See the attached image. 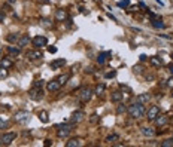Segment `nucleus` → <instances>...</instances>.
<instances>
[{"label":"nucleus","instance_id":"nucleus-43","mask_svg":"<svg viewBox=\"0 0 173 147\" xmlns=\"http://www.w3.org/2000/svg\"><path fill=\"white\" fill-rule=\"evenodd\" d=\"M139 58H140V61L143 63V61H146V58H148V57H146V55H140Z\"/></svg>","mask_w":173,"mask_h":147},{"label":"nucleus","instance_id":"nucleus-41","mask_svg":"<svg viewBox=\"0 0 173 147\" xmlns=\"http://www.w3.org/2000/svg\"><path fill=\"white\" fill-rule=\"evenodd\" d=\"M51 144H52V141H51V140H45V147H48Z\"/></svg>","mask_w":173,"mask_h":147},{"label":"nucleus","instance_id":"nucleus-51","mask_svg":"<svg viewBox=\"0 0 173 147\" xmlns=\"http://www.w3.org/2000/svg\"><path fill=\"white\" fill-rule=\"evenodd\" d=\"M172 58H173V54H172Z\"/></svg>","mask_w":173,"mask_h":147},{"label":"nucleus","instance_id":"nucleus-49","mask_svg":"<svg viewBox=\"0 0 173 147\" xmlns=\"http://www.w3.org/2000/svg\"><path fill=\"white\" fill-rule=\"evenodd\" d=\"M0 146H3V141H2V135H0Z\"/></svg>","mask_w":173,"mask_h":147},{"label":"nucleus","instance_id":"nucleus-35","mask_svg":"<svg viewBox=\"0 0 173 147\" xmlns=\"http://www.w3.org/2000/svg\"><path fill=\"white\" fill-rule=\"evenodd\" d=\"M130 5V0H123V2H118V6L119 7H128Z\"/></svg>","mask_w":173,"mask_h":147},{"label":"nucleus","instance_id":"nucleus-27","mask_svg":"<svg viewBox=\"0 0 173 147\" xmlns=\"http://www.w3.org/2000/svg\"><path fill=\"white\" fill-rule=\"evenodd\" d=\"M6 40L9 43H18L20 40V34H9V36L6 37Z\"/></svg>","mask_w":173,"mask_h":147},{"label":"nucleus","instance_id":"nucleus-25","mask_svg":"<svg viewBox=\"0 0 173 147\" xmlns=\"http://www.w3.org/2000/svg\"><path fill=\"white\" fill-rule=\"evenodd\" d=\"M21 48L20 46H7V52H9L11 55H20V52H21V51H20Z\"/></svg>","mask_w":173,"mask_h":147},{"label":"nucleus","instance_id":"nucleus-2","mask_svg":"<svg viewBox=\"0 0 173 147\" xmlns=\"http://www.w3.org/2000/svg\"><path fill=\"white\" fill-rule=\"evenodd\" d=\"M73 125H75L73 122H70V123H63V125H57V126H55V128H57V135H58L60 138H66L69 134H70Z\"/></svg>","mask_w":173,"mask_h":147},{"label":"nucleus","instance_id":"nucleus-48","mask_svg":"<svg viewBox=\"0 0 173 147\" xmlns=\"http://www.w3.org/2000/svg\"><path fill=\"white\" fill-rule=\"evenodd\" d=\"M169 68H170V70H172V73H173V63H172V64L169 65Z\"/></svg>","mask_w":173,"mask_h":147},{"label":"nucleus","instance_id":"nucleus-6","mask_svg":"<svg viewBox=\"0 0 173 147\" xmlns=\"http://www.w3.org/2000/svg\"><path fill=\"white\" fill-rule=\"evenodd\" d=\"M31 43H33V46L34 48H43V46H46L48 45V39L45 36H36V37H33L31 39Z\"/></svg>","mask_w":173,"mask_h":147},{"label":"nucleus","instance_id":"nucleus-44","mask_svg":"<svg viewBox=\"0 0 173 147\" xmlns=\"http://www.w3.org/2000/svg\"><path fill=\"white\" fill-rule=\"evenodd\" d=\"M91 122H97V116H96V115L91 116Z\"/></svg>","mask_w":173,"mask_h":147},{"label":"nucleus","instance_id":"nucleus-32","mask_svg":"<svg viewBox=\"0 0 173 147\" xmlns=\"http://www.w3.org/2000/svg\"><path fill=\"white\" fill-rule=\"evenodd\" d=\"M160 146L161 147H173V138H167V140H164Z\"/></svg>","mask_w":173,"mask_h":147},{"label":"nucleus","instance_id":"nucleus-12","mask_svg":"<svg viewBox=\"0 0 173 147\" xmlns=\"http://www.w3.org/2000/svg\"><path fill=\"white\" fill-rule=\"evenodd\" d=\"M154 122H155V125H157V126H164V125L169 122V117H167L166 115H160V113H158V116L154 119Z\"/></svg>","mask_w":173,"mask_h":147},{"label":"nucleus","instance_id":"nucleus-17","mask_svg":"<svg viewBox=\"0 0 173 147\" xmlns=\"http://www.w3.org/2000/svg\"><path fill=\"white\" fill-rule=\"evenodd\" d=\"M67 18V12L64 9H57L55 11V20L57 21H64Z\"/></svg>","mask_w":173,"mask_h":147},{"label":"nucleus","instance_id":"nucleus-34","mask_svg":"<svg viewBox=\"0 0 173 147\" xmlns=\"http://www.w3.org/2000/svg\"><path fill=\"white\" fill-rule=\"evenodd\" d=\"M6 76H7V71H6V68L0 65V79H3V77H6Z\"/></svg>","mask_w":173,"mask_h":147},{"label":"nucleus","instance_id":"nucleus-10","mask_svg":"<svg viewBox=\"0 0 173 147\" xmlns=\"http://www.w3.org/2000/svg\"><path fill=\"white\" fill-rule=\"evenodd\" d=\"M60 88H61V85L58 83L57 79H54V80H51V82L46 83V89L49 92H57V91H60Z\"/></svg>","mask_w":173,"mask_h":147},{"label":"nucleus","instance_id":"nucleus-23","mask_svg":"<svg viewBox=\"0 0 173 147\" xmlns=\"http://www.w3.org/2000/svg\"><path fill=\"white\" fill-rule=\"evenodd\" d=\"M40 25L43 28H52V21H51V18H42Z\"/></svg>","mask_w":173,"mask_h":147},{"label":"nucleus","instance_id":"nucleus-29","mask_svg":"<svg viewBox=\"0 0 173 147\" xmlns=\"http://www.w3.org/2000/svg\"><path fill=\"white\" fill-rule=\"evenodd\" d=\"M0 65L5 67V68H11V67L14 65V63L11 61V59H7V58H3L2 61H0Z\"/></svg>","mask_w":173,"mask_h":147},{"label":"nucleus","instance_id":"nucleus-3","mask_svg":"<svg viewBox=\"0 0 173 147\" xmlns=\"http://www.w3.org/2000/svg\"><path fill=\"white\" fill-rule=\"evenodd\" d=\"M29 111H25V110H20V111H16V113L14 115V120L15 122H18V123H24V122H29Z\"/></svg>","mask_w":173,"mask_h":147},{"label":"nucleus","instance_id":"nucleus-45","mask_svg":"<svg viewBox=\"0 0 173 147\" xmlns=\"http://www.w3.org/2000/svg\"><path fill=\"white\" fill-rule=\"evenodd\" d=\"M85 73H93V68L91 67H88V68H86V70H84Z\"/></svg>","mask_w":173,"mask_h":147},{"label":"nucleus","instance_id":"nucleus-26","mask_svg":"<svg viewBox=\"0 0 173 147\" xmlns=\"http://www.w3.org/2000/svg\"><path fill=\"white\" fill-rule=\"evenodd\" d=\"M149 59H151V64L155 65V67H160V65L163 64V59H161L160 57H151Z\"/></svg>","mask_w":173,"mask_h":147},{"label":"nucleus","instance_id":"nucleus-14","mask_svg":"<svg viewBox=\"0 0 173 147\" xmlns=\"http://www.w3.org/2000/svg\"><path fill=\"white\" fill-rule=\"evenodd\" d=\"M27 57L30 59H33V61H36V59H42L43 58V54L40 52V51H30V52H27Z\"/></svg>","mask_w":173,"mask_h":147},{"label":"nucleus","instance_id":"nucleus-4","mask_svg":"<svg viewBox=\"0 0 173 147\" xmlns=\"http://www.w3.org/2000/svg\"><path fill=\"white\" fill-rule=\"evenodd\" d=\"M93 94H94V91L91 88H84V89H81V92L78 95H79L81 102H88L91 100V97H93Z\"/></svg>","mask_w":173,"mask_h":147},{"label":"nucleus","instance_id":"nucleus-47","mask_svg":"<svg viewBox=\"0 0 173 147\" xmlns=\"http://www.w3.org/2000/svg\"><path fill=\"white\" fill-rule=\"evenodd\" d=\"M169 86H173V79H170V80H169Z\"/></svg>","mask_w":173,"mask_h":147},{"label":"nucleus","instance_id":"nucleus-8","mask_svg":"<svg viewBox=\"0 0 173 147\" xmlns=\"http://www.w3.org/2000/svg\"><path fill=\"white\" fill-rule=\"evenodd\" d=\"M84 117H85V113L82 110H76L75 113L72 115V117H70V122H73V123H79V122H82L84 120Z\"/></svg>","mask_w":173,"mask_h":147},{"label":"nucleus","instance_id":"nucleus-13","mask_svg":"<svg viewBox=\"0 0 173 147\" xmlns=\"http://www.w3.org/2000/svg\"><path fill=\"white\" fill-rule=\"evenodd\" d=\"M124 100V92H119V91H115L110 94V101L114 102H121Z\"/></svg>","mask_w":173,"mask_h":147},{"label":"nucleus","instance_id":"nucleus-37","mask_svg":"<svg viewBox=\"0 0 173 147\" xmlns=\"http://www.w3.org/2000/svg\"><path fill=\"white\" fill-rule=\"evenodd\" d=\"M7 126H9V125H7L3 119H0V129H5V128H7Z\"/></svg>","mask_w":173,"mask_h":147},{"label":"nucleus","instance_id":"nucleus-1","mask_svg":"<svg viewBox=\"0 0 173 147\" xmlns=\"http://www.w3.org/2000/svg\"><path fill=\"white\" fill-rule=\"evenodd\" d=\"M127 111H128V115L131 116L133 119H140L143 115H145V107L142 102H133V104H130L127 106Z\"/></svg>","mask_w":173,"mask_h":147},{"label":"nucleus","instance_id":"nucleus-16","mask_svg":"<svg viewBox=\"0 0 173 147\" xmlns=\"http://www.w3.org/2000/svg\"><path fill=\"white\" fill-rule=\"evenodd\" d=\"M140 132H142V135L148 137V138H151V137L155 135V131H154L152 128H149V126H142L140 128Z\"/></svg>","mask_w":173,"mask_h":147},{"label":"nucleus","instance_id":"nucleus-40","mask_svg":"<svg viewBox=\"0 0 173 147\" xmlns=\"http://www.w3.org/2000/svg\"><path fill=\"white\" fill-rule=\"evenodd\" d=\"M3 21H5V12L0 11V22H3Z\"/></svg>","mask_w":173,"mask_h":147},{"label":"nucleus","instance_id":"nucleus-39","mask_svg":"<svg viewBox=\"0 0 173 147\" xmlns=\"http://www.w3.org/2000/svg\"><path fill=\"white\" fill-rule=\"evenodd\" d=\"M48 52H49V54H55V52H57V48H55V46H49V48H48Z\"/></svg>","mask_w":173,"mask_h":147},{"label":"nucleus","instance_id":"nucleus-7","mask_svg":"<svg viewBox=\"0 0 173 147\" xmlns=\"http://www.w3.org/2000/svg\"><path fill=\"white\" fill-rule=\"evenodd\" d=\"M158 113H160L158 106H151L148 109V111H146V119H148V120H154L155 117L158 116Z\"/></svg>","mask_w":173,"mask_h":147},{"label":"nucleus","instance_id":"nucleus-9","mask_svg":"<svg viewBox=\"0 0 173 147\" xmlns=\"http://www.w3.org/2000/svg\"><path fill=\"white\" fill-rule=\"evenodd\" d=\"M15 138H16V134H15V132H6V134L2 135V141H3L5 146H9V144L15 140Z\"/></svg>","mask_w":173,"mask_h":147},{"label":"nucleus","instance_id":"nucleus-21","mask_svg":"<svg viewBox=\"0 0 173 147\" xmlns=\"http://www.w3.org/2000/svg\"><path fill=\"white\" fill-rule=\"evenodd\" d=\"M69 79H70V74H69V73L60 74V76L57 77V80H58V83H60V85H66V83L69 82Z\"/></svg>","mask_w":173,"mask_h":147},{"label":"nucleus","instance_id":"nucleus-31","mask_svg":"<svg viewBox=\"0 0 173 147\" xmlns=\"http://www.w3.org/2000/svg\"><path fill=\"white\" fill-rule=\"evenodd\" d=\"M118 138H119L118 134H110V135L106 137V141L108 143H115V141H118Z\"/></svg>","mask_w":173,"mask_h":147},{"label":"nucleus","instance_id":"nucleus-36","mask_svg":"<svg viewBox=\"0 0 173 147\" xmlns=\"http://www.w3.org/2000/svg\"><path fill=\"white\" fill-rule=\"evenodd\" d=\"M116 76V71L114 70V71H108L106 74H105V77H106V79H112V77H115Z\"/></svg>","mask_w":173,"mask_h":147},{"label":"nucleus","instance_id":"nucleus-28","mask_svg":"<svg viewBox=\"0 0 173 147\" xmlns=\"http://www.w3.org/2000/svg\"><path fill=\"white\" fill-rule=\"evenodd\" d=\"M103 92H105V85H103V83L97 85L96 89H94V94H96L97 97H100V95H103Z\"/></svg>","mask_w":173,"mask_h":147},{"label":"nucleus","instance_id":"nucleus-38","mask_svg":"<svg viewBox=\"0 0 173 147\" xmlns=\"http://www.w3.org/2000/svg\"><path fill=\"white\" fill-rule=\"evenodd\" d=\"M43 83H45V80H36V82H34V86H37V88H42Z\"/></svg>","mask_w":173,"mask_h":147},{"label":"nucleus","instance_id":"nucleus-15","mask_svg":"<svg viewBox=\"0 0 173 147\" xmlns=\"http://www.w3.org/2000/svg\"><path fill=\"white\" fill-rule=\"evenodd\" d=\"M66 64V59H63V58H60V59H55V61H52L49 64V67L52 68V70H58L60 67H63Z\"/></svg>","mask_w":173,"mask_h":147},{"label":"nucleus","instance_id":"nucleus-46","mask_svg":"<svg viewBox=\"0 0 173 147\" xmlns=\"http://www.w3.org/2000/svg\"><path fill=\"white\" fill-rule=\"evenodd\" d=\"M161 37H164V39H172L170 36H167V34H161Z\"/></svg>","mask_w":173,"mask_h":147},{"label":"nucleus","instance_id":"nucleus-50","mask_svg":"<svg viewBox=\"0 0 173 147\" xmlns=\"http://www.w3.org/2000/svg\"><path fill=\"white\" fill-rule=\"evenodd\" d=\"M7 2H9V3H15V2H16V0H7Z\"/></svg>","mask_w":173,"mask_h":147},{"label":"nucleus","instance_id":"nucleus-42","mask_svg":"<svg viewBox=\"0 0 173 147\" xmlns=\"http://www.w3.org/2000/svg\"><path fill=\"white\" fill-rule=\"evenodd\" d=\"M39 3H43V5H48L49 3V0H37Z\"/></svg>","mask_w":173,"mask_h":147},{"label":"nucleus","instance_id":"nucleus-18","mask_svg":"<svg viewBox=\"0 0 173 147\" xmlns=\"http://www.w3.org/2000/svg\"><path fill=\"white\" fill-rule=\"evenodd\" d=\"M151 100V95L149 94H139L137 95V98H136V101L137 102H142V104H146Z\"/></svg>","mask_w":173,"mask_h":147},{"label":"nucleus","instance_id":"nucleus-22","mask_svg":"<svg viewBox=\"0 0 173 147\" xmlns=\"http://www.w3.org/2000/svg\"><path fill=\"white\" fill-rule=\"evenodd\" d=\"M30 40H31V39L27 36V34H25V36H21V37H20V40H18V46H20V48H24V46H27Z\"/></svg>","mask_w":173,"mask_h":147},{"label":"nucleus","instance_id":"nucleus-5","mask_svg":"<svg viewBox=\"0 0 173 147\" xmlns=\"http://www.w3.org/2000/svg\"><path fill=\"white\" fill-rule=\"evenodd\" d=\"M29 97H30L31 100H34V101H39V100H42V98H43V91H42V88H37V86H33V88L29 91Z\"/></svg>","mask_w":173,"mask_h":147},{"label":"nucleus","instance_id":"nucleus-33","mask_svg":"<svg viewBox=\"0 0 173 147\" xmlns=\"http://www.w3.org/2000/svg\"><path fill=\"white\" fill-rule=\"evenodd\" d=\"M143 71V67L140 65V64H137V65H133V73H136V74H140Z\"/></svg>","mask_w":173,"mask_h":147},{"label":"nucleus","instance_id":"nucleus-24","mask_svg":"<svg viewBox=\"0 0 173 147\" xmlns=\"http://www.w3.org/2000/svg\"><path fill=\"white\" fill-rule=\"evenodd\" d=\"M48 117H49V115H48L46 110H40V111H39V119L42 120L43 123H48V120H49Z\"/></svg>","mask_w":173,"mask_h":147},{"label":"nucleus","instance_id":"nucleus-30","mask_svg":"<svg viewBox=\"0 0 173 147\" xmlns=\"http://www.w3.org/2000/svg\"><path fill=\"white\" fill-rule=\"evenodd\" d=\"M125 111H127V106L123 104V101H121V104L116 107V115H123V113H125Z\"/></svg>","mask_w":173,"mask_h":147},{"label":"nucleus","instance_id":"nucleus-11","mask_svg":"<svg viewBox=\"0 0 173 147\" xmlns=\"http://www.w3.org/2000/svg\"><path fill=\"white\" fill-rule=\"evenodd\" d=\"M84 144V140L79 137H75V138H70L67 143H66V147H79Z\"/></svg>","mask_w":173,"mask_h":147},{"label":"nucleus","instance_id":"nucleus-20","mask_svg":"<svg viewBox=\"0 0 173 147\" xmlns=\"http://www.w3.org/2000/svg\"><path fill=\"white\" fill-rule=\"evenodd\" d=\"M152 27L154 28H158V30H163V28H166V24H164L161 20L155 18V20H152Z\"/></svg>","mask_w":173,"mask_h":147},{"label":"nucleus","instance_id":"nucleus-19","mask_svg":"<svg viewBox=\"0 0 173 147\" xmlns=\"http://www.w3.org/2000/svg\"><path fill=\"white\" fill-rule=\"evenodd\" d=\"M110 55H112V54L109 52V51H106V52H100L99 57H97V63H99V64H105L106 57H110Z\"/></svg>","mask_w":173,"mask_h":147}]
</instances>
